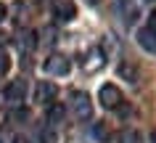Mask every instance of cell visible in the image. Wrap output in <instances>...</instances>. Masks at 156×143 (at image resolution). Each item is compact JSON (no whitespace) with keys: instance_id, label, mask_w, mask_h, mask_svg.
I'll list each match as a JSON object with an SVG mask.
<instances>
[{"instance_id":"cell-1","label":"cell","mask_w":156,"mask_h":143,"mask_svg":"<svg viewBox=\"0 0 156 143\" xmlns=\"http://www.w3.org/2000/svg\"><path fill=\"white\" fill-rule=\"evenodd\" d=\"M72 111L77 119H90L93 117V98L87 95L85 90H74L72 93Z\"/></svg>"},{"instance_id":"cell-2","label":"cell","mask_w":156,"mask_h":143,"mask_svg":"<svg viewBox=\"0 0 156 143\" xmlns=\"http://www.w3.org/2000/svg\"><path fill=\"white\" fill-rule=\"evenodd\" d=\"M27 98V82L24 80H13V82L5 85V90H3V101L8 103V106H21Z\"/></svg>"},{"instance_id":"cell-3","label":"cell","mask_w":156,"mask_h":143,"mask_svg":"<svg viewBox=\"0 0 156 143\" xmlns=\"http://www.w3.org/2000/svg\"><path fill=\"white\" fill-rule=\"evenodd\" d=\"M42 69H45V74L50 77H66L69 72H72V61L66 59V56H50V59H45V64H42Z\"/></svg>"},{"instance_id":"cell-4","label":"cell","mask_w":156,"mask_h":143,"mask_svg":"<svg viewBox=\"0 0 156 143\" xmlns=\"http://www.w3.org/2000/svg\"><path fill=\"white\" fill-rule=\"evenodd\" d=\"M98 101L106 106V109H122V101H124V95H122V90L116 88V85H103L98 90Z\"/></svg>"},{"instance_id":"cell-5","label":"cell","mask_w":156,"mask_h":143,"mask_svg":"<svg viewBox=\"0 0 156 143\" xmlns=\"http://www.w3.org/2000/svg\"><path fill=\"white\" fill-rule=\"evenodd\" d=\"M53 13L58 21H72L77 19V5L74 0H53Z\"/></svg>"},{"instance_id":"cell-6","label":"cell","mask_w":156,"mask_h":143,"mask_svg":"<svg viewBox=\"0 0 156 143\" xmlns=\"http://www.w3.org/2000/svg\"><path fill=\"white\" fill-rule=\"evenodd\" d=\"M56 93H58V88L53 82H45V80H42V82H37V88H34V101L37 103H53V98H56Z\"/></svg>"},{"instance_id":"cell-7","label":"cell","mask_w":156,"mask_h":143,"mask_svg":"<svg viewBox=\"0 0 156 143\" xmlns=\"http://www.w3.org/2000/svg\"><path fill=\"white\" fill-rule=\"evenodd\" d=\"M138 45L146 53H156V29H151V27L138 29Z\"/></svg>"},{"instance_id":"cell-8","label":"cell","mask_w":156,"mask_h":143,"mask_svg":"<svg viewBox=\"0 0 156 143\" xmlns=\"http://www.w3.org/2000/svg\"><path fill=\"white\" fill-rule=\"evenodd\" d=\"M101 66H103V51H101V48H93V51L85 56V69H87V72H98Z\"/></svg>"},{"instance_id":"cell-9","label":"cell","mask_w":156,"mask_h":143,"mask_svg":"<svg viewBox=\"0 0 156 143\" xmlns=\"http://www.w3.org/2000/svg\"><path fill=\"white\" fill-rule=\"evenodd\" d=\"M66 119V103H50L48 106V122L50 125H58Z\"/></svg>"},{"instance_id":"cell-10","label":"cell","mask_w":156,"mask_h":143,"mask_svg":"<svg viewBox=\"0 0 156 143\" xmlns=\"http://www.w3.org/2000/svg\"><path fill=\"white\" fill-rule=\"evenodd\" d=\"M116 143H143V135H140L138 130H132V127H124V130H119V135H116Z\"/></svg>"},{"instance_id":"cell-11","label":"cell","mask_w":156,"mask_h":143,"mask_svg":"<svg viewBox=\"0 0 156 143\" xmlns=\"http://www.w3.org/2000/svg\"><path fill=\"white\" fill-rule=\"evenodd\" d=\"M93 138L101 143H108V138H111V130H108L106 122H93Z\"/></svg>"},{"instance_id":"cell-12","label":"cell","mask_w":156,"mask_h":143,"mask_svg":"<svg viewBox=\"0 0 156 143\" xmlns=\"http://www.w3.org/2000/svg\"><path fill=\"white\" fill-rule=\"evenodd\" d=\"M16 42H19V48H21V51H34V45H37V37H34V32H21Z\"/></svg>"},{"instance_id":"cell-13","label":"cell","mask_w":156,"mask_h":143,"mask_svg":"<svg viewBox=\"0 0 156 143\" xmlns=\"http://www.w3.org/2000/svg\"><path fill=\"white\" fill-rule=\"evenodd\" d=\"M8 69H11V59H8V53L0 51V77L8 74Z\"/></svg>"},{"instance_id":"cell-14","label":"cell","mask_w":156,"mask_h":143,"mask_svg":"<svg viewBox=\"0 0 156 143\" xmlns=\"http://www.w3.org/2000/svg\"><path fill=\"white\" fill-rule=\"evenodd\" d=\"M11 117L16 119V122H27V119H29V111H27V109H16Z\"/></svg>"},{"instance_id":"cell-15","label":"cell","mask_w":156,"mask_h":143,"mask_svg":"<svg viewBox=\"0 0 156 143\" xmlns=\"http://www.w3.org/2000/svg\"><path fill=\"white\" fill-rule=\"evenodd\" d=\"M5 141H8V133H5V130L0 127V143H5Z\"/></svg>"},{"instance_id":"cell-16","label":"cell","mask_w":156,"mask_h":143,"mask_svg":"<svg viewBox=\"0 0 156 143\" xmlns=\"http://www.w3.org/2000/svg\"><path fill=\"white\" fill-rule=\"evenodd\" d=\"M5 13H8V8H5V5L0 3V21H3V16H5Z\"/></svg>"},{"instance_id":"cell-17","label":"cell","mask_w":156,"mask_h":143,"mask_svg":"<svg viewBox=\"0 0 156 143\" xmlns=\"http://www.w3.org/2000/svg\"><path fill=\"white\" fill-rule=\"evenodd\" d=\"M151 143H156V127H154V133H151Z\"/></svg>"},{"instance_id":"cell-18","label":"cell","mask_w":156,"mask_h":143,"mask_svg":"<svg viewBox=\"0 0 156 143\" xmlns=\"http://www.w3.org/2000/svg\"><path fill=\"white\" fill-rule=\"evenodd\" d=\"M87 3H93V5H95V3H101V0H87Z\"/></svg>"}]
</instances>
